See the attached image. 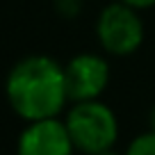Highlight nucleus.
Masks as SVG:
<instances>
[{
    "label": "nucleus",
    "instance_id": "obj_5",
    "mask_svg": "<svg viewBox=\"0 0 155 155\" xmlns=\"http://www.w3.org/2000/svg\"><path fill=\"white\" fill-rule=\"evenodd\" d=\"M75 146L59 116L28 121L16 139V155H73Z\"/></svg>",
    "mask_w": 155,
    "mask_h": 155
},
{
    "label": "nucleus",
    "instance_id": "obj_4",
    "mask_svg": "<svg viewBox=\"0 0 155 155\" xmlns=\"http://www.w3.org/2000/svg\"><path fill=\"white\" fill-rule=\"evenodd\" d=\"M66 73V89H68V101L80 103V101H96L107 91L112 80V66L107 55L103 53H78L64 64Z\"/></svg>",
    "mask_w": 155,
    "mask_h": 155
},
{
    "label": "nucleus",
    "instance_id": "obj_3",
    "mask_svg": "<svg viewBox=\"0 0 155 155\" xmlns=\"http://www.w3.org/2000/svg\"><path fill=\"white\" fill-rule=\"evenodd\" d=\"M96 44L107 57H130L144 46L146 23L139 9L121 0L101 7L94 23Z\"/></svg>",
    "mask_w": 155,
    "mask_h": 155
},
{
    "label": "nucleus",
    "instance_id": "obj_9",
    "mask_svg": "<svg viewBox=\"0 0 155 155\" xmlns=\"http://www.w3.org/2000/svg\"><path fill=\"white\" fill-rule=\"evenodd\" d=\"M148 128L155 130V103H153V107L148 110Z\"/></svg>",
    "mask_w": 155,
    "mask_h": 155
},
{
    "label": "nucleus",
    "instance_id": "obj_6",
    "mask_svg": "<svg viewBox=\"0 0 155 155\" xmlns=\"http://www.w3.org/2000/svg\"><path fill=\"white\" fill-rule=\"evenodd\" d=\"M123 155H155V130H144L130 139Z\"/></svg>",
    "mask_w": 155,
    "mask_h": 155
},
{
    "label": "nucleus",
    "instance_id": "obj_2",
    "mask_svg": "<svg viewBox=\"0 0 155 155\" xmlns=\"http://www.w3.org/2000/svg\"><path fill=\"white\" fill-rule=\"evenodd\" d=\"M64 123L75 153L98 155L114 148L119 141V119L103 98L71 103L64 114Z\"/></svg>",
    "mask_w": 155,
    "mask_h": 155
},
{
    "label": "nucleus",
    "instance_id": "obj_8",
    "mask_svg": "<svg viewBox=\"0 0 155 155\" xmlns=\"http://www.w3.org/2000/svg\"><path fill=\"white\" fill-rule=\"evenodd\" d=\"M121 2H126V5L135 7L139 12H146V9H153L155 7V0H121Z\"/></svg>",
    "mask_w": 155,
    "mask_h": 155
},
{
    "label": "nucleus",
    "instance_id": "obj_10",
    "mask_svg": "<svg viewBox=\"0 0 155 155\" xmlns=\"http://www.w3.org/2000/svg\"><path fill=\"white\" fill-rule=\"evenodd\" d=\"M98 155H123V153H119V150L110 148V150H103V153H98Z\"/></svg>",
    "mask_w": 155,
    "mask_h": 155
},
{
    "label": "nucleus",
    "instance_id": "obj_1",
    "mask_svg": "<svg viewBox=\"0 0 155 155\" xmlns=\"http://www.w3.org/2000/svg\"><path fill=\"white\" fill-rule=\"evenodd\" d=\"M5 96L23 121L59 116L71 103L64 64L50 55H28L18 59L7 73Z\"/></svg>",
    "mask_w": 155,
    "mask_h": 155
},
{
    "label": "nucleus",
    "instance_id": "obj_7",
    "mask_svg": "<svg viewBox=\"0 0 155 155\" xmlns=\"http://www.w3.org/2000/svg\"><path fill=\"white\" fill-rule=\"evenodd\" d=\"M53 7L62 18H78L82 14L84 0H53Z\"/></svg>",
    "mask_w": 155,
    "mask_h": 155
}]
</instances>
